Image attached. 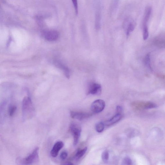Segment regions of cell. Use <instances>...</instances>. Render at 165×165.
Segmentation results:
<instances>
[{
  "mask_svg": "<svg viewBox=\"0 0 165 165\" xmlns=\"http://www.w3.org/2000/svg\"><path fill=\"white\" fill-rule=\"evenodd\" d=\"M87 150V147H85L83 149L78 150L74 156L73 157L74 160L76 161L79 160L84 155Z\"/></svg>",
  "mask_w": 165,
  "mask_h": 165,
  "instance_id": "8fae6325",
  "label": "cell"
},
{
  "mask_svg": "<svg viewBox=\"0 0 165 165\" xmlns=\"http://www.w3.org/2000/svg\"><path fill=\"white\" fill-rule=\"evenodd\" d=\"M69 129L73 136L74 146H76L79 142L81 132V128L79 124L73 122L70 124Z\"/></svg>",
  "mask_w": 165,
  "mask_h": 165,
  "instance_id": "3957f363",
  "label": "cell"
},
{
  "mask_svg": "<svg viewBox=\"0 0 165 165\" xmlns=\"http://www.w3.org/2000/svg\"><path fill=\"white\" fill-rule=\"evenodd\" d=\"M105 125L102 122H100L98 123L95 126V130L98 133H101L103 131Z\"/></svg>",
  "mask_w": 165,
  "mask_h": 165,
  "instance_id": "9a60e30c",
  "label": "cell"
},
{
  "mask_svg": "<svg viewBox=\"0 0 165 165\" xmlns=\"http://www.w3.org/2000/svg\"><path fill=\"white\" fill-rule=\"evenodd\" d=\"M144 63L147 68L152 70V68L151 65V59H150V55L148 53L146 55L144 59Z\"/></svg>",
  "mask_w": 165,
  "mask_h": 165,
  "instance_id": "5bb4252c",
  "label": "cell"
},
{
  "mask_svg": "<svg viewBox=\"0 0 165 165\" xmlns=\"http://www.w3.org/2000/svg\"><path fill=\"white\" fill-rule=\"evenodd\" d=\"M105 106V101L102 99H97L92 103L91 110L94 113H98L103 111Z\"/></svg>",
  "mask_w": 165,
  "mask_h": 165,
  "instance_id": "277c9868",
  "label": "cell"
},
{
  "mask_svg": "<svg viewBox=\"0 0 165 165\" xmlns=\"http://www.w3.org/2000/svg\"><path fill=\"white\" fill-rule=\"evenodd\" d=\"M68 156V153L67 152L64 151H63L60 155V159L62 160H64L67 158Z\"/></svg>",
  "mask_w": 165,
  "mask_h": 165,
  "instance_id": "ffe728a7",
  "label": "cell"
},
{
  "mask_svg": "<svg viewBox=\"0 0 165 165\" xmlns=\"http://www.w3.org/2000/svg\"><path fill=\"white\" fill-rule=\"evenodd\" d=\"M152 10V8L150 7H147L146 8L144 19L143 24L147 25L151 15Z\"/></svg>",
  "mask_w": 165,
  "mask_h": 165,
  "instance_id": "7c38bea8",
  "label": "cell"
},
{
  "mask_svg": "<svg viewBox=\"0 0 165 165\" xmlns=\"http://www.w3.org/2000/svg\"><path fill=\"white\" fill-rule=\"evenodd\" d=\"M17 107L14 105H11L8 108V113L10 117L14 115L16 110Z\"/></svg>",
  "mask_w": 165,
  "mask_h": 165,
  "instance_id": "e0dca14e",
  "label": "cell"
},
{
  "mask_svg": "<svg viewBox=\"0 0 165 165\" xmlns=\"http://www.w3.org/2000/svg\"><path fill=\"white\" fill-rule=\"evenodd\" d=\"M117 110L118 112V113L120 114V112L122 110V108L121 106H118L117 108Z\"/></svg>",
  "mask_w": 165,
  "mask_h": 165,
  "instance_id": "7402d4cb",
  "label": "cell"
},
{
  "mask_svg": "<svg viewBox=\"0 0 165 165\" xmlns=\"http://www.w3.org/2000/svg\"><path fill=\"white\" fill-rule=\"evenodd\" d=\"M64 143L62 141L57 142L55 144L50 152L52 157H56L58 155L59 152L64 146Z\"/></svg>",
  "mask_w": 165,
  "mask_h": 165,
  "instance_id": "ba28073f",
  "label": "cell"
},
{
  "mask_svg": "<svg viewBox=\"0 0 165 165\" xmlns=\"http://www.w3.org/2000/svg\"><path fill=\"white\" fill-rule=\"evenodd\" d=\"M22 106L23 119L27 120L34 116L35 109L30 97H26L24 98Z\"/></svg>",
  "mask_w": 165,
  "mask_h": 165,
  "instance_id": "6da1fadb",
  "label": "cell"
},
{
  "mask_svg": "<svg viewBox=\"0 0 165 165\" xmlns=\"http://www.w3.org/2000/svg\"><path fill=\"white\" fill-rule=\"evenodd\" d=\"M70 115L74 119L81 121L89 118L92 115L88 113L71 111Z\"/></svg>",
  "mask_w": 165,
  "mask_h": 165,
  "instance_id": "8992f818",
  "label": "cell"
},
{
  "mask_svg": "<svg viewBox=\"0 0 165 165\" xmlns=\"http://www.w3.org/2000/svg\"><path fill=\"white\" fill-rule=\"evenodd\" d=\"M72 1L74 7L75 12H76V15H77L78 13V6L77 0H72Z\"/></svg>",
  "mask_w": 165,
  "mask_h": 165,
  "instance_id": "44dd1931",
  "label": "cell"
},
{
  "mask_svg": "<svg viewBox=\"0 0 165 165\" xmlns=\"http://www.w3.org/2000/svg\"><path fill=\"white\" fill-rule=\"evenodd\" d=\"M101 17L100 14L98 13L96 17L95 20V26L97 29H99L100 27Z\"/></svg>",
  "mask_w": 165,
  "mask_h": 165,
  "instance_id": "ac0fdd59",
  "label": "cell"
},
{
  "mask_svg": "<svg viewBox=\"0 0 165 165\" xmlns=\"http://www.w3.org/2000/svg\"><path fill=\"white\" fill-rule=\"evenodd\" d=\"M102 92V87L99 84L93 83L90 85L88 93L89 94L99 95Z\"/></svg>",
  "mask_w": 165,
  "mask_h": 165,
  "instance_id": "52a82bcc",
  "label": "cell"
},
{
  "mask_svg": "<svg viewBox=\"0 0 165 165\" xmlns=\"http://www.w3.org/2000/svg\"><path fill=\"white\" fill-rule=\"evenodd\" d=\"M65 165H73L74 164L71 163V162H66L64 164Z\"/></svg>",
  "mask_w": 165,
  "mask_h": 165,
  "instance_id": "603a6c76",
  "label": "cell"
},
{
  "mask_svg": "<svg viewBox=\"0 0 165 165\" xmlns=\"http://www.w3.org/2000/svg\"><path fill=\"white\" fill-rule=\"evenodd\" d=\"M126 34L127 36H129L130 33L135 29V24L131 19H127L126 21Z\"/></svg>",
  "mask_w": 165,
  "mask_h": 165,
  "instance_id": "9c48e42d",
  "label": "cell"
},
{
  "mask_svg": "<svg viewBox=\"0 0 165 165\" xmlns=\"http://www.w3.org/2000/svg\"><path fill=\"white\" fill-rule=\"evenodd\" d=\"M102 158L104 162L105 163L108 162L109 158V153L108 151L105 150L103 152Z\"/></svg>",
  "mask_w": 165,
  "mask_h": 165,
  "instance_id": "2e32d148",
  "label": "cell"
},
{
  "mask_svg": "<svg viewBox=\"0 0 165 165\" xmlns=\"http://www.w3.org/2000/svg\"><path fill=\"white\" fill-rule=\"evenodd\" d=\"M43 35L45 39L50 41H53L58 39L59 34L55 30H45L43 32Z\"/></svg>",
  "mask_w": 165,
  "mask_h": 165,
  "instance_id": "5b68a950",
  "label": "cell"
},
{
  "mask_svg": "<svg viewBox=\"0 0 165 165\" xmlns=\"http://www.w3.org/2000/svg\"><path fill=\"white\" fill-rule=\"evenodd\" d=\"M132 164V161L129 157H126L124 158L122 162V164L131 165Z\"/></svg>",
  "mask_w": 165,
  "mask_h": 165,
  "instance_id": "d6986e66",
  "label": "cell"
},
{
  "mask_svg": "<svg viewBox=\"0 0 165 165\" xmlns=\"http://www.w3.org/2000/svg\"><path fill=\"white\" fill-rule=\"evenodd\" d=\"M122 118V115L120 113H117L112 117L110 119L107 121L104 124V125L106 126H109L117 123Z\"/></svg>",
  "mask_w": 165,
  "mask_h": 165,
  "instance_id": "30bf717a",
  "label": "cell"
},
{
  "mask_svg": "<svg viewBox=\"0 0 165 165\" xmlns=\"http://www.w3.org/2000/svg\"><path fill=\"white\" fill-rule=\"evenodd\" d=\"M149 37L148 27L147 24H143V38L144 40H147Z\"/></svg>",
  "mask_w": 165,
  "mask_h": 165,
  "instance_id": "4fadbf2b",
  "label": "cell"
},
{
  "mask_svg": "<svg viewBox=\"0 0 165 165\" xmlns=\"http://www.w3.org/2000/svg\"><path fill=\"white\" fill-rule=\"evenodd\" d=\"M39 148H36L27 157L24 159H19L18 162L21 164L25 165H30L37 163L39 160Z\"/></svg>",
  "mask_w": 165,
  "mask_h": 165,
  "instance_id": "7a4b0ae2",
  "label": "cell"
}]
</instances>
